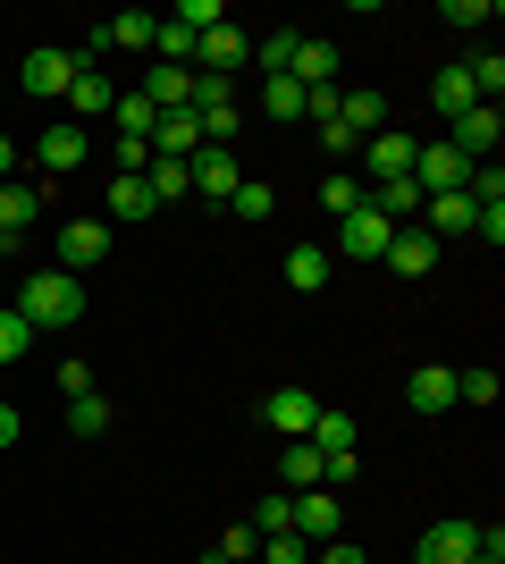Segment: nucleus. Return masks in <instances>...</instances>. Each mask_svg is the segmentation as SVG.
Returning a JSON list of instances; mask_svg holds the SVG:
<instances>
[{"instance_id":"nucleus-13","label":"nucleus","mask_w":505,"mask_h":564,"mask_svg":"<svg viewBox=\"0 0 505 564\" xmlns=\"http://www.w3.org/2000/svg\"><path fill=\"white\" fill-rule=\"evenodd\" d=\"M194 59H202V76H237L253 59V43H244L237 25H211V34H194Z\"/></svg>"},{"instance_id":"nucleus-39","label":"nucleus","mask_w":505,"mask_h":564,"mask_svg":"<svg viewBox=\"0 0 505 564\" xmlns=\"http://www.w3.org/2000/svg\"><path fill=\"white\" fill-rule=\"evenodd\" d=\"M455 404H497V371H455Z\"/></svg>"},{"instance_id":"nucleus-27","label":"nucleus","mask_w":505,"mask_h":564,"mask_svg":"<svg viewBox=\"0 0 505 564\" xmlns=\"http://www.w3.org/2000/svg\"><path fill=\"white\" fill-rule=\"evenodd\" d=\"M152 25H161L152 9H119V18L101 25V34H110V51H152Z\"/></svg>"},{"instance_id":"nucleus-3","label":"nucleus","mask_w":505,"mask_h":564,"mask_svg":"<svg viewBox=\"0 0 505 564\" xmlns=\"http://www.w3.org/2000/svg\"><path fill=\"white\" fill-rule=\"evenodd\" d=\"M94 261H110V219H85V212H76L68 228H59V261H51V270H68V279H85Z\"/></svg>"},{"instance_id":"nucleus-43","label":"nucleus","mask_w":505,"mask_h":564,"mask_svg":"<svg viewBox=\"0 0 505 564\" xmlns=\"http://www.w3.org/2000/svg\"><path fill=\"white\" fill-rule=\"evenodd\" d=\"M472 236H481V245H505V203H481V219H472Z\"/></svg>"},{"instance_id":"nucleus-17","label":"nucleus","mask_w":505,"mask_h":564,"mask_svg":"<svg viewBox=\"0 0 505 564\" xmlns=\"http://www.w3.org/2000/svg\"><path fill=\"white\" fill-rule=\"evenodd\" d=\"M472 194H421V228L430 236H472Z\"/></svg>"},{"instance_id":"nucleus-7","label":"nucleus","mask_w":505,"mask_h":564,"mask_svg":"<svg viewBox=\"0 0 505 564\" xmlns=\"http://www.w3.org/2000/svg\"><path fill=\"white\" fill-rule=\"evenodd\" d=\"M68 76H76V59H68V51H25L18 94H34V101H68Z\"/></svg>"},{"instance_id":"nucleus-12","label":"nucleus","mask_w":505,"mask_h":564,"mask_svg":"<svg viewBox=\"0 0 505 564\" xmlns=\"http://www.w3.org/2000/svg\"><path fill=\"white\" fill-rule=\"evenodd\" d=\"M472 540H481V522H430L413 564H472Z\"/></svg>"},{"instance_id":"nucleus-28","label":"nucleus","mask_w":505,"mask_h":564,"mask_svg":"<svg viewBox=\"0 0 505 564\" xmlns=\"http://www.w3.org/2000/svg\"><path fill=\"white\" fill-rule=\"evenodd\" d=\"M295 43H304L295 25H278V34H262V43H253V68H262V76H287V68H295Z\"/></svg>"},{"instance_id":"nucleus-23","label":"nucleus","mask_w":505,"mask_h":564,"mask_svg":"<svg viewBox=\"0 0 505 564\" xmlns=\"http://www.w3.org/2000/svg\"><path fill=\"white\" fill-rule=\"evenodd\" d=\"M337 127H345V143H371L387 127V101L380 94H345V110H337Z\"/></svg>"},{"instance_id":"nucleus-1","label":"nucleus","mask_w":505,"mask_h":564,"mask_svg":"<svg viewBox=\"0 0 505 564\" xmlns=\"http://www.w3.org/2000/svg\"><path fill=\"white\" fill-rule=\"evenodd\" d=\"M18 321H25L34 337L85 321V279H68V270H34V279L18 286Z\"/></svg>"},{"instance_id":"nucleus-2","label":"nucleus","mask_w":505,"mask_h":564,"mask_svg":"<svg viewBox=\"0 0 505 564\" xmlns=\"http://www.w3.org/2000/svg\"><path fill=\"white\" fill-rule=\"evenodd\" d=\"M472 169H481V161H463L455 143L438 135V143H421V152H413V186H421V194H463V177H472Z\"/></svg>"},{"instance_id":"nucleus-48","label":"nucleus","mask_w":505,"mask_h":564,"mask_svg":"<svg viewBox=\"0 0 505 564\" xmlns=\"http://www.w3.org/2000/svg\"><path fill=\"white\" fill-rule=\"evenodd\" d=\"M0 447H18V404H0Z\"/></svg>"},{"instance_id":"nucleus-29","label":"nucleus","mask_w":505,"mask_h":564,"mask_svg":"<svg viewBox=\"0 0 505 564\" xmlns=\"http://www.w3.org/2000/svg\"><path fill=\"white\" fill-rule=\"evenodd\" d=\"M161 203H152L144 177H110V219H152Z\"/></svg>"},{"instance_id":"nucleus-4","label":"nucleus","mask_w":505,"mask_h":564,"mask_svg":"<svg viewBox=\"0 0 505 564\" xmlns=\"http://www.w3.org/2000/svg\"><path fill=\"white\" fill-rule=\"evenodd\" d=\"M413 152H421V143H413L405 127H380V135L362 143V177H371V186H396V177H413Z\"/></svg>"},{"instance_id":"nucleus-31","label":"nucleus","mask_w":505,"mask_h":564,"mask_svg":"<svg viewBox=\"0 0 505 564\" xmlns=\"http://www.w3.org/2000/svg\"><path fill=\"white\" fill-rule=\"evenodd\" d=\"M144 186H152V203H177V194H194V169L186 161H152Z\"/></svg>"},{"instance_id":"nucleus-42","label":"nucleus","mask_w":505,"mask_h":564,"mask_svg":"<svg viewBox=\"0 0 505 564\" xmlns=\"http://www.w3.org/2000/svg\"><path fill=\"white\" fill-rule=\"evenodd\" d=\"M59 397H94V362H59Z\"/></svg>"},{"instance_id":"nucleus-9","label":"nucleus","mask_w":505,"mask_h":564,"mask_svg":"<svg viewBox=\"0 0 505 564\" xmlns=\"http://www.w3.org/2000/svg\"><path fill=\"white\" fill-rule=\"evenodd\" d=\"M497 135H505V118H497V101H481V110H463L455 127H447V143H455L463 161H497Z\"/></svg>"},{"instance_id":"nucleus-5","label":"nucleus","mask_w":505,"mask_h":564,"mask_svg":"<svg viewBox=\"0 0 505 564\" xmlns=\"http://www.w3.org/2000/svg\"><path fill=\"white\" fill-rule=\"evenodd\" d=\"M295 540H304V547L345 540V506H337V489H304V497H295Z\"/></svg>"},{"instance_id":"nucleus-24","label":"nucleus","mask_w":505,"mask_h":564,"mask_svg":"<svg viewBox=\"0 0 505 564\" xmlns=\"http://www.w3.org/2000/svg\"><path fill=\"white\" fill-rule=\"evenodd\" d=\"M320 464H329V455H320L312 438H287V497H304V489H329V480H320Z\"/></svg>"},{"instance_id":"nucleus-18","label":"nucleus","mask_w":505,"mask_h":564,"mask_svg":"<svg viewBox=\"0 0 505 564\" xmlns=\"http://www.w3.org/2000/svg\"><path fill=\"white\" fill-rule=\"evenodd\" d=\"M135 94H144L152 110H194V68H161V59H152V76Z\"/></svg>"},{"instance_id":"nucleus-36","label":"nucleus","mask_w":505,"mask_h":564,"mask_svg":"<svg viewBox=\"0 0 505 564\" xmlns=\"http://www.w3.org/2000/svg\"><path fill=\"white\" fill-rule=\"evenodd\" d=\"M253 531H262V540L295 531V497H262V506H253Z\"/></svg>"},{"instance_id":"nucleus-8","label":"nucleus","mask_w":505,"mask_h":564,"mask_svg":"<svg viewBox=\"0 0 505 564\" xmlns=\"http://www.w3.org/2000/svg\"><path fill=\"white\" fill-rule=\"evenodd\" d=\"M34 161H43L51 177H68V169H85V161H94V135H85L76 118H59V127H43V143H34Z\"/></svg>"},{"instance_id":"nucleus-46","label":"nucleus","mask_w":505,"mask_h":564,"mask_svg":"<svg viewBox=\"0 0 505 564\" xmlns=\"http://www.w3.org/2000/svg\"><path fill=\"white\" fill-rule=\"evenodd\" d=\"M312 564H371L354 540H329V547H312Z\"/></svg>"},{"instance_id":"nucleus-41","label":"nucleus","mask_w":505,"mask_h":564,"mask_svg":"<svg viewBox=\"0 0 505 564\" xmlns=\"http://www.w3.org/2000/svg\"><path fill=\"white\" fill-rule=\"evenodd\" d=\"M253 564H312V547L295 540V531H278V540H262V556Z\"/></svg>"},{"instance_id":"nucleus-15","label":"nucleus","mask_w":505,"mask_h":564,"mask_svg":"<svg viewBox=\"0 0 505 564\" xmlns=\"http://www.w3.org/2000/svg\"><path fill=\"white\" fill-rule=\"evenodd\" d=\"M110 101H119V85H110L101 68H76V76H68V110H76V127L110 118Z\"/></svg>"},{"instance_id":"nucleus-40","label":"nucleus","mask_w":505,"mask_h":564,"mask_svg":"<svg viewBox=\"0 0 505 564\" xmlns=\"http://www.w3.org/2000/svg\"><path fill=\"white\" fill-rule=\"evenodd\" d=\"M25 346H34V329L18 321V304H0V362H18Z\"/></svg>"},{"instance_id":"nucleus-19","label":"nucleus","mask_w":505,"mask_h":564,"mask_svg":"<svg viewBox=\"0 0 505 564\" xmlns=\"http://www.w3.org/2000/svg\"><path fill=\"white\" fill-rule=\"evenodd\" d=\"M329 270H337L329 245H287V286H295V295H320V286H329Z\"/></svg>"},{"instance_id":"nucleus-16","label":"nucleus","mask_w":505,"mask_h":564,"mask_svg":"<svg viewBox=\"0 0 505 564\" xmlns=\"http://www.w3.org/2000/svg\"><path fill=\"white\" fill-rule=\"evenodd\" d=\"M34 212H43V194L9 177V186H0V253H18V236L34 228Z\"/></svg>"},{"instance_id":"nucleus-38","label":"nucleus","mask_w":505,"mask_h":564,"mask_svg":"<svg viewBox=\"0 0 505 564\" xmlns=\"http://www.w3.org/2000/svg\"><path fill=\"white\" fill-rule=\"evenodd\" d=\"M463 76H472V94H505V59H497V51H481V59H463Z\"/></svg>"},{"instance_id":"nucleus-44","label":"nucleus","mask_w":505,"mask_h":564,"mask_svg":"<svg viewBox=\"0 0 505 564\" xmlns=\"http://www.w3.org/2000/svg\"><path fill=\"white\" fill-rule=\"evenodd\" d=\"M447 25H497V9H481V0H447Z\"/></svg>"},{"instance_id":"nucleus-26","label":"nucleus","mask_w":505,"mask_h":564,"mask_svg":"<svg viewBox=\"0 0 505 564\" xmlns=\"http://www.w3.org/2000/svg\"><path fill=\"white\" fill-rule=\"evenodd\" d=\"M304 438H312L320 455H354V413H329V404H320V413H312V430H304Z\"/></svg>"},{"instance_id":"nucleus-14","label":"nucleus","mask_w":505,"mask_h":564,"mask_svg":"<svg viewBox=\"0 0 505 564\" xmlns=\"http://www.w3.org/2000/svg\"><path fill=\"white\" fill-rule=\"evenodd\" d=\"M194 194H211V203H228V194L244 186V169H237V152H219V143H202V152H194Z\"/></svg>"},{"instance_id":"nucleus-6","label":"nucleus","mask_w":505,"mask_h":564,"mask_svg":"<svg viewBox=\"0 0 505 564\" xmlns=\"http://www.w3.org/2000/svg\"><path fill=\"white\" fill-rule=\"evenodd\" d=\"M387 236H396V228H387V219L371 212V194H362L354 212L337 219V253H345V261H380V253H387Z\"/></svg>"},{"instance_id":"nucleus-35","label":"nucleus","mask_w":505,"mask_h":564,"mask_svg":"<svg viewBox=\"0 0 505 564\" xmlns=\"http://www.w3.org/2000/svg\"><path fill=\"white\" fill-rule=\"evenodd\" d=\"M228 212H237V219H270V212H278V194H270L262 177H244V186L228 194Z\"/></svg>"},{"instance_id":"nucleus-10","label":"nucleus","mask_w":505,"mask_h":564,"mask_svg":"<svg viewBox=\"0 0 505 564\" xmlns=\"http://www.w3.org/2000/svg\"><path fill=\"white\" fill-rule=\"evenodd\" d=\"M405 404L430 422V413H455V362H421V371L405 379Z\"/></svg>"},{"instance_id":"nucleus-37","label":"nucleus","mask_w":505,"mask_h":564,"mask_svg":"<svg viewBox=\"0 0 505 564\" xmlns=\"http://www.w3.org/2000/svg\"><path fill=\"white\" fill-rule=\"evenodd\" d=\"M320 203H329V219H345V212L362 203V186L345 177V169H329V177H320Z\"/></svg>"},{"instance_id":"nucleus-25","label":"nucleus","mask_w":505,"mask_h":564,"mask_svg":"<svg viewBox=\"0 0 505 564\" xmlns=\"http://www.w3.org/2000/svg\"><path fill=\"white\" fill-rule=\"evenodd\" d=\"M304 85H295V76H262V118H278V127H295V118H304Z\"/></svg>"},{"instance_id":"nucleus-45","label":"nucleus","mask_w":505,"mask_h":564,"mask_svg":"<svg viewBox=\"0 0 505 564\" xmlns=\"http://www.w3.org/2000/svg\"><path fill=\"white\" fill-rule=\"evenodd\" d=\"M472 564H505V531H497V522H488L481 540H472Z\"/></svg>"},{"instance_id":"nucleus-20","label":"nucleus","mask_w":505,"mask_h":564,"mask_svg":"<svg viewBox=\"0 0 505 564\" xmlns=\"http://www.w3.org/2000/svg\"><path fill=\"white\" fill-rule=\"evenodd\" d=\"M430 110L447 118V127H455L463 110H481V94H472V76H463V68H438V76H430Z\"/></svg>"},{"instance_id":"nucleus-22","label":"nucleus","mask_w":505,"mask_h":564,"mask_svg":"<svg viewBox=\"0 0 505 564\" xmlns=\"http://www.w3.org/2000/svg\"><path fill=\"white\" fill-rule=\"evenodd\" d=\"M295 85H304V94H320V85H337V51L329 43H312V34H304V43H295Z\"/></svg>"},{"instance_id":"nucleus-11","label":"nucleus","mask_w":505,"mask_h":564,"mask_svg":"<svg viewBox=\"0 0 505 564\" xmlns=\"http://www.w3.org/2000/svg\"><path fill=\"white\" fill-rule=\"evenodd\" d=\"M380 261L396 270V279H430V270H438V236H430V228H396Z\"/></svg>"},{"instance_id":"nucleus-34","label":"nucleus","mask_w":505,"mask_h":564,"mask_svg":"<svg viewBox=\"0 0 505 564\" xmlns=\"http://www.w3.org/2000/svg\"><path fill=\"white\" fill-rule=\"evenodd\" d=\"M211 556H219V564H253V556H262V531H253V522H237V531H219Z\"/></svg>"},{"instance_id":"nucleus-30","label":"nucleus","mask_w":505,"mask_h":564,"mask_svg":"<svg viewBox=\"0 0 505 564\" xmlns=\"http://www.w3.org/2000/svg\"><path fill=\"white\" fill-rule=\"evenodd\" d=\"M152 118H161V110H152L144 94H119V101H110V127H119V135H135V143H152Z\"/></svg>"},{"instance_id":"nucleus-32","label":"nucleus","mask_w":505,"mask_h":564,"mask_svg":"<svg viewBox=\"0 0 505 564\" xmlns=\"http://www.w3.org/2000/svg\"><path fill=\"white\" fill-rule=\"evenodd\" d=\"M68 430L76 438H101V430H110V397H101V388L94 397H68Z\"/></svg>"},{"instance_id":"nucleus-21","label":"nucleus","mask_w":505,"mask_h":564,"mask_svg":"<svg viewBox=\"0 0 505 564\" xmlns=\"http://www.w3.org/2000/svg\"><path fill=\"white\" fill-rule=\"evenodd\" d=\"M262 413H270V430H287V438H304V430H312V413H320V404H312V388H278V397H270Z\"/></svg>"},{"instance_id":"nucleus-47","label":"nucleus","mask_w":505,"mask_h":564,"mask_svg":"<svg viewBox=\"0 0 505 564\" xmlns=\"http://www.w3.org/2000/svg\"><path fill=\"white\" fill-rule=\"evenodd\" d=\"M18 177V143H9V127H0V186Z\"/></svg>"},{"instance_id":"nucleus-33","label":"nucleus","mask_w":505,"mask_h":564,"mask_svg":"<svg viewBox=\"0 0 505 564\" xmlns=\"http://www.w3.org/2000/svg\"><path fill=\"white\" fill-rule=\"evenodd\" d=\"M168 25H186V34H211V25H228V9H219V0H177V9H168Z\"/></svg>"}]
</instances>
